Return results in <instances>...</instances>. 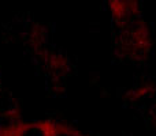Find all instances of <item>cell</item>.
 <instances>
[{
    "label": "cell",
    "mask_w": 156,
    "mask_h": 136,
    "mask_svg": "<svg viewBox=\"0 0 156 136\" xmlns=\"http://www.w3.org/2000/svg\"><path fill=\"white\" fill-rule=\"evenodd\" d=\"M77 136H86V135H83V134H82V132H80V134H78Z\"/></svg>",
    "instance_id": "obj_1"
}]
</instances>
